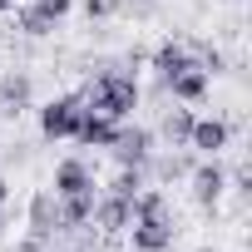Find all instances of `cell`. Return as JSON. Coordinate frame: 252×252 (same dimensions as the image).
I'll return each instance as SVG.
<instances>
[{
    "mask_svg": "<svg viewBox=\"0 0 252 252\" xmlns=\"http://www.w3.org/2000/svg\"><path fill=\"white\" fill-rule=\"evenodd\" d=\"M89 222H94L99 232H129V222H134V198H119V193H104V198H94V213H89Z\"/></svg>",
    "mask_w": 252,
    "mask_h": 252,
    "instance_id": "5b68a950",
    "label": "cell"
},
{
    "mask_svg": "<svg viewBox=\"0 0 252 252\" xmlns=\"http://www.w3.org/2000/svg\"><path fill=\"white\" fill-rule=\"evenodd\" d=\"M208 79H213L208 69H198V64H188L183 74H173V79H168V89H173V99H183V104H198V99L208 94Z\"/></svg>",
    "mask_w": 252,
    "mask_h": 252,
    "instance_id": "4fadbf2b",
    "label": "cell"
},
{
    "mask_svg": "<svg viewBox=\"0 0 252 252\" xmlns=\"http://www.w3.org/2000/svg\"><path fill=\"white\" fill-rule=\"evenodd\" d=\"M10 5H15V0H0V15H5V10H10Z\"/></svg>",
    "mask_w": 252,
    "mask_h": 252,
    "instance_id": "44dd1931",
    "label": "cell"
},
{
    "mask_svg": "<svg viewBox=\"0 0 252 252\" xmlns=\"http://www.w3.org/2000/svg\"><path fill=\"white\" fill-rule=\"evenodd\" d=\"M89 188H94V173H89V163H84V158H64V163L55 168V198L89 193Z\"/></svg>",
    "mask_w": 252,
    "mask_h": 252,
    "instance_id": "9c48e42d",
    "label": "cell"
},
{
    "mask_svg": "<svg viewBox=\"0 0 252 252\" xmlns=\"http://www.w3.org/2000/svg\"><path fill=\"white\" fill-rule=\"evenodd\" d=\"M5 198H10V183H5V178H0V208H5Z\"/></svg>",
    "mask_w": 252,
    "mask_h": 252,
    "instance_id": "ffe728a7",
    "label": "cell"
},
{
    "mask_svg": "<svg viewBox=\"0 0 252 252\" xmlns=\"http://www.w3.org/2000/svg\"><path fill=\"white\" fill-rule=\"evenodd\" d=\"M139 188H149L144 183V168H119V178L109 183V193H119V198H134Z\"/></svg>",
    "mask_w": 252,
    "mask_h": 252,
    "instance_id": "e0dca14e",
    "label": "cell"
},
{
    "mask_svg": "<svg viewBox=\"0 0 252 252\" xmlns=\"http://www.w3.org/2000/svg\"><path fill=\"white\" fill-rule=\"evenodd\" d=\"M69 252H84V247H69Z\"/></svg>",
    "mask_w": 252,
    "mask_h": 252,
    "instance_id": "cb8c5ba5",
    "label": "cell"
},
{
    "mask_svg": "<svg viewBox=\"0 0 252 252\" xmlns=\"http://www.w3.org/2000/svg\"><path fill=\"white\" fill-rule=\"evenodd\" d=\"M188 134H193V114H188V109H168V114H163V139H168V149L188 144Z\"/></svg>",
    "mask_w": 252,
    "mask_h": 252,
    "instance_id": "9a60e30c",
    "label": "cell"
},
{
    "mask_svg": "<svg viewBox=\"0 0 252 252\" xmlns=\"http://www.w3.org/2000/svg\"><path fill=\"white\" fill-rule=\"evenodd\" d=\"M227 139H232V129L222 119H193V134H188V149H198L203 158H218L222 149H227Z\"/></svg>",
    "mask_w": 252,
    "mask_h": 252,
    "instance_id": "8992f818",
    "label": "cell"
},
{
    "mask_svg": "<svg viewBox=\"0 0 252 252\" xmlns=\"http://www.w3.org/2000/svg\"><path fill=\"white\" fill-rule=\"evenodd\" d=\"M183 168H188V163H183V158H163V163H158V173H163V178H178V173H183Z\"/></svg>",
    "mask_w": 252,
    "mask_h": 252,
    "instance_id": "d6986e66",
    "label": "cell"
},
{
    "mask_svg": "<svg viewBox=\"0 0 252 252\" xmlns=\"http://www.w3.org/2000/svg\"><path fill=\"white\" fill-rule=\"evenodd\" d=\"M188 64H198V60H193V50H188V45H163V50H158V55H154V69H158V74H163V84H168V79H173V74H183V69H188Z\"/></svg>",
    "mask_w": 252,
    "mask_h": 252,
    "instance_id": "5bb4252c",
    "label": "cell"
},
{
    "mask_svg": "<svg viewBox=\"0 0 252 252\" xmlns=\"http://www.w3.org/2000/svg\"><path fill=\"white\" fill-rule=\"evenodd\" d=\"M119 5L124 0H84V15L89 20H109V15H119Z\"/></svg>",
    "mask_w": 252,
    "mask_h": 252,
    "instance_id": "ac0fdd59",
    "label": "cell"
},
{
    "mask_svg": "<svg viewBox=\"0 0 252 252\" xmlns=\"http://www.w3.org/2000/svg\"><path fill=\"white\" fill-rule=\"evenodd\" d=\"M79 119H84V99L79 94H60V99H50L40 109V134L45 139H74Z\"/></svg>",
    "mask_w": 252,
    "mask_h": 252,
    "instance_id": "3957f363",
    "label": "cell"
},
{
    "mask_svg": "<svg viewBox=\"0 0 252 252\" xmlns=\"http://www.w3.org/2000/svg\"><path fill=\"white\" fill-rule=\"evenodd\" d=\"M55 213H60V232H64V227H84V222H89V213H94V188H89V193L55 198Z\"/></svg>",
    "mask_w": 252,
    "mask_h": 252,
    "instance_id": "7c38bea8",
    "label": "cell"
},
{
    "mask_svg": "<svg viewBox=\"0 0 252 252\" xmlns=\"http://www.w3.org/2000/svg\"><path fill=\"white\" fill-rule=\"evenodd\" d=\"M55 232H60L55 193H35V198H30V237H35V242H50Z\"/></svg>",
    "mask_w": 252,
    "mask_h": 252,
    "instance_id": "30bf717a",
    "label": "cell"
},
{
    "mask_svg": "<svg viewBox=\"0 0 252 252\" xmlns=\"http://www.w3.org/2000/svg\"><path fill=\"white\" fill-rule=\"evenodd\" d=\"M30 94H35L30 74H25V69H10L5 79H0V114H20V109L30 104Z\"/></svg>",
    "mask_w": 252,
    "mask_h": 252,
    "instance_id": "8fae6325",
    "label": "cell"
},
{
    "mask_svg": "<svg viewBox=\"0 0 252 252\" xmlns=\"http://www.w3.org/2000/svg\"><path fill=\"white\" fill-rule=\"evenodd\" d=\"M0 232H5V208H0Z\"/></svg>",
    "mask_w": 252,
    "mask_h": 252,
    "instance_id": "7402d4cb",
    "label": "cell"
},
{
    "mask_svg": "<svg viewBox=\"0 0 252 252\" xmlns=\"http://www.w3.org/2000/svg\"><path fill=\"white\" fill-rule=\"evenodd\" d=\"M20 30H25V35H35V40H40V35H50V30H55V20H50V15H45V10H40V5H35V0H30V5H25V10H20Z\"/></svg>",
    "mask_w": 252,
    "mask_h": 252,
    "instance_id": "2e32d148",
    "label": "cell"
},
{
    "mask_svg": "<svg viewBox=\"0 0 252 252\" xmlns=\"http://www.w3.org/2000/svg\"><path fill=\"white\" fill-rule=\"evenodd\" d=\"M222 193H227V173H222V163H218V158H203V163L193 168V198H198L203 208H213Z\"/></svg>",
    "mask_w": 252,
    "mask_h": 252,
    "instance_id": "52a82bcc",
    "label": "cell"
},
{
    "mask_svg": "<svg viewBox=\"0 0 252 252\" xmlns=\"http://www.w3.org/2000/svg\"><path fill=\"white\" fill-rule=\"evenodd\" d=\"M114 134H119V119L94 114V109H84L79 129H74V139H79V144H89V149H109V144H114Z\"/></svg>",
    "mask_w": 252,
    "mask_h": 252,
    "instance_id": "ba28073f",
    "label": "cell"
},
{
    "mask_svg": "<svg viewBox=\"0 0 252 252\" xmlns=\"http://www.w3.org/2000/svg\"><path fill=\"white\" fill-rule=\"evenodd\" d=\"M114 158L124 163V168H149L154 163V134L149 129H139V124H134V129H124V124H119V134H114Z\"/></svg>",
    "mask_w": 252,
    "mask_h": 252,
    "instance_id": "277c9868",
    "label": "cell"
},
{
    "mask_svg": "<svg viewBox=\"0 0 252 252\" xmlns=\"http://www.w3.org/2000/svg\"><path fill=\"white\" fill-rule=\"evenodd\" d=\"M134 247L139 252H168L173 247V218H168V203L158 188H139L134 193Z\"/></svg>",
    "mask_w": 252,
    "mask_h": 252,
    "instance_id": "6da1fadb",
    "label": "cell"
},
{
    "mask_svg": "<svg viewBox=\"0 0 252 252\" xmlns=\"http://www.w3.org/2000/svg\"><path fill=\"white\" fill-rule=\"evenodd\" d=\"M84 109L109 114V119H119V124H124V119L139 109V79H134V74H124V69L99 74V79L89 84V94H84Z\"/></svg>",
    "mask_w": 252,
    "mask_h": 252,
    "instance_id": "7a4b0ae2",
    "label": "cell"
},
{
    "mask_svg": "<svg viewBox=\"0 0 252 252\" xmlns=\"http://www.w3.org/2000/svg\"><path fill=\"white\" fill-rule=\"evenodd\" d=\"M198 252H218V247H198Z\"/></svg>",
    "mask_w": 252,
    "mask_h": 252,
    "instance_id": "603a6c76",
    "label": "cell"
}]
</instances>
